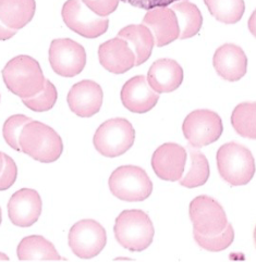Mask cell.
<instances>
[{
	"mask_svg": "<svg viewBox=\"0 0 256 262\" xmlns=\"http://www.w3.org/2000/svg\"><path fill=\"white\" fill-rule=\"evenodd\" d=\"M20 149L43 163L57 161L64 151L63 139L54 128L38 121H31L21 130Z\"/></svg>",
	"mask_w": 256,
	"mask_h": 262,
	"instance_id": "1",
	"label": "cell"
},
{
	"mask_svg": "<svg viewBox=\"0 0 256 262\" xmlns=\"http://www.w3.org/2000/svg\"><path fill=\"white\" fill-rule=\"evenodd\" d=\"M3 78L7 89L21 99L38 94L46 80L37 61L25 55L9 61L3 70Z\"/></svg>",
	"mask_w": 256,
	"mask_h": 262,
	"instance_id": "2",
	"label": "cell"
},
{
	"mask_svg": "<svg viewBox=\"0 0 256 262\" xmlns=\"http://www.w3.org/2000/svg\"><path fill=\"white\" fill-rule=\"evenodd\" d=\"M113 233L123 248L131 252H141L152 245L155 230L147 213L132 209L122 211L118 215Z\"/></svg>",
	"mask_w": 256,
	"mask_h": 262,
	"instance_id": "3",
	"label": "cell"
},
{
	"mask_svg": "<svg viewBox=\"0 0 256 262\" xmlns=\"http://www.w3.org/2000/svg\"><path fill=\"white\" fill-rule=\"evenodd\" d=\"M217 168L220 177L232 186L246 185L255 173L252 152L241 144L227 143L217 151Z\"/></svg>",
	"mask_w": 256,
	"mask_h": 262,
	"instance_id": "4",
	"label": "cell"
},
{
	"mask_svg": "<svg viewBox=\"0 0 256 262\" xmlns=\"http://www.w3.org/2000/svg\"><path fill=\"white\" fill-rule=\"evenodd\" d=\"M108 185L114 197L128 203L143 202L153 191V183L146 171L136 165L117 168L111 173Z\"/></svg>",
	"mask_w": 256,
	"mask_h": 262,
	"instance_id": "5",
	"label": "cell"
},
{
	"mask_svg": "<svg viewBox=\"0 0 256 262\" xmlns=\"http://www.w3.org/2000/svg\"><path fill=\"white\" fill-rule=\"evenodd\" d=\"M135 130L127 119L107 120L96 129L93 138L95 149L107 158L125 155L133 146Z\"/></svg>",
	"mask_w": 256,
	"mask_h": 262,
	"instance_id": "6",
	"label": "cell"
},
{
	"mask_svg": "<svg viewBox=\"0 0 256 262\" xmlns=\"http://www.w3.org/2000/svg\"><path fill=\"white\" fill-rule=\"evenodd\" d=\"M182 130L191 146L202 148L217 142L223 135V120L214 111L199 109L184 119Z\"/></svg>",
	"mask_w": 256,
	"mask_h": 262,
	"instance_id": "7",
	"label": "cell"
},
{
	"mask_svg": "<svg viewBox=\"0 0 256 262\" xmlns=\"http://www.w3.org/2000/svg\"><path fill=\"white\" fill-rule=\"evenodd\" d=\"M68 243L76 257L91 259L103 251L107 244V235L101 223L85 219L72 226L68 235Z\"/></svg>",
	"mask_w": 256,
	"mask_h": 262,
	"instance_id": "8",
	"label": "cell"
},
{
	"mask_svg": "<svg viewBox=\"0 0 256 262\" xmlns=\"http://www.w3.org/2000/svg\"><path fill=\"white\" fill-rule=\"evenodd\" d=\"M61 14L68 28L85 38L102 36L109 26L107 17L95 14L82 0H67Z\"/></svg>",
	"mask_w": 256,
	"mask_h": 262,
	"instance_id": "9",
	"label": "cell"
},
{
	"mask_svg": "<svg viewBox=\"0 0 256 262\" xmlns=\"http://www.w3.org/2000/svg\"><path fill=\"white\" fill-rule=\"evenodd\" d=\"M49 63L55 73L60 76H76L86 64L85 49L70 38L54 39L49 47Z\"/></svg>",
	"mask_w": 256,
	"mask_h": 262,
	"instance_id": "10",
	"label": "cell"
},
{
	"mask_svg": "<svg viewBox=\"0 0 256 262\" xmlns=\"http://www.w3.org/2000/svg\"><path fill=\"white\" fill-rule=\"evenodd\" d=\"M194 231L203 235H217L228 224L227 214L218 202L206 195L194 198L189 208Z\"/></svg>",
	"mask_w": 256,
	"mask_h": 262,
	"instance_id": "11",
	"label": "cell"
},
{
	"mask_svg": "<svg viewBox=\"0 0 256 262\" xmlns=\"http://www.w3.org/2000/svg\"><path fill=\"white\" fill-rule=\"evenodd\" d=\"M187 162V150L181 145L166 143L154 151L152 168L156 176L163 181L178 182L184 172Z\"/></svg>",
	"mask_w": 256,
	"mask_h": 262,
	"instance_id": "12",
	"label": "cell"
},
{
	"mask_svg": "<svg viewBox=\"0 0 256 262\" xmlns=\"http://www.w3.org/2000/svg\"><path fill=\"white\" fill-rule=\"evenodd\" d=\"M42 207V198L36 190L22 188L15 191L9 200V219L19 228H30L38 221Z\"/></svg>",
	"mask_w": 256,
	"mask_h": 262,
	"instance_id": "13",
	"label": "cell"
},
{
	"mask_svg": "<svg viewBox=\"0 0 256 262\" xmlns=\"http://www.w3.org/2000/svg\"><path fill=\"white\" fill-rule=\"evenodd\" d=\"M104 94L100 84L85 80L74 84L70 90L67 101L73 113L81 118H91L99 113Z\"/></svg>",
	"mask_w": 256,
	"mask_h": 262,
	"instance_id": "14",
	"label": "cell"
},
{
	"mask_svg": "<svg viewBox=\"0 0 256 262\" xmlns=\"http://www.w3.org/2000/svg\"><path fill=\"white\" fill-rule=\"evenodd\" d=\"M160 100L157 94L148 85L144 75H136L123 85L121 90V101L129 111L143 115L151 111Z\"/></svg>",
	"mask_w": 256,
	"mask_h": 262,
	"instance_id": "15",
	"label": "cell"
},
{
	"mask_svg": "<svg viewBox=\"0 0 256 262\" xmlns=\"http://www.w3.org/2000/svg\"><path fill=\"white\" fill-rule=\"evenodd\" d=\"M142 23L152 32L157 47L169 45L180 36L178 20L170 8H155L148 10Z\"/></svg>",
	"mask_w": 256,
	"mask_h": 262,
	"instance_id": "16",
	"label": "cell"
},
{
	"mask_svg": "<svg viewBox=\"0 0 256 262\" xmlns=\"http://www.w3.org/2000/svg\"><path fill=\"white\" fill-rule=\"evenodd\" d=\"M99 59L103 68L113 74L126 73L135 67L134 52L120 37L103 42L99 48Z\"/></svg>",
	"mask_w": 256,
	"mask_h": 262,
	"instance_id": "17",
	"label": "cell"
},
{
	"mask_svg": "<svg viewBox=\"0 0 256 262\" xmlns=\"http://www.w3.org/2000/svg\"><path fill=\"white\" fill-rule=\"evenodd\" d=\"M213 64L220 77L229 82H237L246 74L248 58L241 47L234 43H225L216 50Z\"/></svg>",
	"mask_w": 256,
	"mask_h": 262,
	"instance_id": "18",
	"label": "cell"
},
{
	"mask_svg": "<svg viewBox=\"0 0 256 262\" xmlns=\"http://www.w3.org/2000/svg\"><path fill=\"white\" fill-rule=\"evenodd\" d=\"M146 80L157 94L171 93L182 84L183 70L174 60L160 59L149 68Z\"/></svg>",
	"mask_w": 256,
	"mask_h": 262,
	"instance_id": "19",
	"label": "cell"
},
{
	"mask_svg": "<svg viewBox=\"0 0 256 262\" xmlns=\"http://www.w3.org/2000/svg\"><path fill=\"white\" fill-rule=\"evenodd\" d=\"M118 37L125 39L134 52L135 67L143 64L151 57L155 39L152 32L145 25H128L118 33Z\"/></svg>",
	"mask_w": 256,
	"mask_h": 262,
	"instance_id": "20",
	"label": "cell"
},
{
	"mask_svg": "<svg viewBox=\"0 0 256 262\" xmlns=\"http://www.w3.org/2000/svg\"><path fill=\"white\" fill-rule=\"evenodd\" d=\"M35 10V0H0V21L7 28L19 31L32 21Z\"/></svg>",
	"mask_w": 256,
	"mask_h": 262,
	"instance_id": "21",
	"label": "cell"
},
{
	"mask_svg": "<svg viewBox=\"0 0 256 262\" xmlns=\"http://www.w3.org/2000/svg\"><path fill=\"white\" fill-rule=\"evenodd\" d=\"M16 255L22 261L61 260L55 246L41 235L24 237L17 246Z\"/></svg>",
	"mask_w": 256,
	"mask_h": 262,
	"instance_id": "22",
	"label": "cell"
},
{
	"mask_svg": "<svg viewBox=\"0 0 256 262\" xmlns=\"http://www.w3.org/2000/svg\"><path fill=\"white\" fill-rule=\"evenodd\" d=\"M178 20L180 29V39L191 38L201 31L203 16L200 9L188 0L174 3L170 8Z\"/></svg>",
	"mask_w": 256,
	"mask_h": 262,
	"instance_id": "23",
	"label": "cell"
},
{
	"mask_svg": "<svg viewBox=\"0 0 256 262\" xmlns=\"http://www.w3.org/2000/svg\"><path fill=\"white\" fill-rule=\"evenodd\" d=\"M191 165L187 174L179 180L180 185L187 188H195L206 184L209 179V163L208 160L199 148L188 146Z\"/></svg>",
	"mask_w": 256,
	"mask_h": 262,
	"instance_id": "24",
	"label": "cell"
},
{
	"mask_svg": "<svg viewBox=\"0 0 256 262\" xmlns=\"http://www.w3.org/2000/svg\"><path fill=\"white\" fill-rule=\"evenodd\" d=\"M209 13L219 22L235 24L243 16L245 5L243 0H204Z\"/></svg>",
	"mask_w": 256,
	"mask_h": 262,
	"instance_id": "25",
	"label": "cell"
},
{
	"mask_svg": "<svg viewBox=\"0 0 256 262\" xmlns=\"http://www.w3.org/2000/svg\"><path fill=\"white\" fill-rule=\"evenodd\" d=\"M231 124L240 136L256 139V103L243 102L238 104L231 115Z\"/></svg>",
	"mask_w": 256,
	"mask_h": 262,
	"instance_id": "26",
	"label": "cell"
},
{
	"mask_svg": "<svg viewBox=\"0 0 256 262\" xmlns=\"http://www.w3.org/2000/svg\"><path fill=\"white\" fill-rule=\"evenodd\" d=\"M194 239L203 249L211 252H219L227 249L231 245L234 239V230L230 223L226 225L225 230L217 235H203L193 231Z\"/></svg>",
	"mask_w": 256,
	"mask_h": 262,
	"instance_id": "27",
	"label": "cell"
},
{
	"mask_svg": "<svg viewBox=\"0 0 256 262\" xmlns=\"http://www.w3.org/2000/svg\"><path fill=\"white\" fill-rule=\"evenodd\" d=\"M58 98V93L55 85L45 80L43 90L33 97L22 98V102L26 107L35 112H45L54 108Z\"/></svg>",
	"mask_w": 256,
	"mask_h": 262,
	"instance_id": "28",
	"label": "cell"
},
{
	"mask_svg": "<svg viewBox=\"0 0 256 262\" xmlns=\"http://www.w3.org/2000/svg\"><path fill=\"white\" fill-rule=\"evenodd\" d=\"M33 121L31 118L23 116V115H14L6 120L4 128H3V135L6 143L10 146L12 149L20 151V145H19V138L21 130L23 127Z\"/></svg>",
	"mask_w": 256,
	"mask_h": 262,
	"instance_id": "29",
	"label": "cell"
},
{
	"mask_svg": "<svg viewBox=\"0 0 256 262\" xmlns=\"http://www.w3.org/2000/svg\"><path fill=\"white\" fill-rule=\"evenodd\" d=\"M4 156V165L0 171V191L10 188L17 178V167L14 160L6 154Z\"/></svg>",
	"mask_w": 256,
	"mask_h": 262,
	"instance_id": "30",
	"label": "cell"
},
{
	"mask_svg": "<svg viewBox=\"0 0 256 262\" xmlns=\"http://www.w3.org/2000/svg\"><path fill=\"white\" fill-rule=\"evenodd\" d=\"M82 2L95 14L106 17L117 10L120 0H82Z\"/></svg>",
	"mask_w": 256,
	"mask_h": 262,
	"instance_id": "31",
	"label": "cell"
},
{
	"mask_svg": "<svg viewBox=\"0 0 256 262\" xmlns=\"http://www.w3.org/2000/svg\"><path fill=\"white\" fill-rule=\"evenodd\" d=\"M121 2L148 11L155 8L168 7L174 3L182 2V0H121Z\"/></svg>",
	"mask_w": 256,
	"mask_h": 262,
	"instance_id": "32",
	"label": "cell"
},
{
	"mask_svg": "<svg viewBox=\"0 0 256 262\" xmlns=\"http://www.w3.org/2000/svg\"><path fill=\"white\" fill-rule=\"evenodd\" d=\"M17 31L15 30H11L7 28V26L0 21V40H8L12 38L14 35L16 34Z\"/></svg>",
	"mask_w": 256,
	"mask_h": 262,
	"instance_id": "33",
	"label": "cell"
},
{
	"mask_svg": "<svg viewBox=\"0 0 256 262\" xmlns=\"http://www.w3.org/2000/svg\"><path fill=\"white\" fill-rule=\"evenodd\" d=\"M3 165H4V156H3V152L0 151V171L3 169Z\"/></svg>",
	"mask_w": 256,
	"mask_h": 262,
	"instance_id": "34",
	"label": "cell"
},
{
	"mask_svg": "<svg viewBox=\"0 0 256 262\" xmlns=\"http://www.w3.org/2000/svg\"><path fill=\"white\" fill-rule=\"evenodd\" d=\"M2 260H5V261H8L9 260V257L6 256L5 254H3V252H0V261Z\"/></svg>",
	"mask_w": 256,
	"mask_h": 262,
	"instance_id": "35",
	"label": "cell"
},
{
	"mask_svg": "<svg viewBox=\"0 0 256 262\" xmlns=\"http://www.w3.org/2000/svg\"><path fill=\"white\" fill-rule=\"evenodd\" d=\"M3 221V213H2V208H0V224H2Z\"/></svg>",
	"mask_w": 256,
	"mask_h": 262,
	"instance_id": "36",
	"label": "cell"
}]
</instances>
